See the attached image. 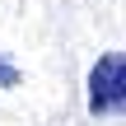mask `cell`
<instances>
[{"label": "cell", "mask_w": 126, "mask_h": 126, "mask_svg": "<svg viewBox=\"0 0 126 126\" xmlns=\"http://www.w3.org/2000/svg\"><path fill=\"white\" fill-rule=\"evenodd\" d=\"M89 112L94 117L126 112V51H103L89 65Z\"/></svg>", "instance_id": "6da1fadb"}, {"label": "cell", "mask_w": 126, "mask_h": 126, "mask_svg": "<svg viewBox=\"0 0 126 126\" xmlns=\"http://www.w3.org/2000/svg\"><path fill=\"white\" fill-rule=\"evenodd\" d=\"M19 79H23V70H19L9 56H0V89H14Z\"/></svg>", "instance_id": "7a4b0ae2"}]
</instances>
